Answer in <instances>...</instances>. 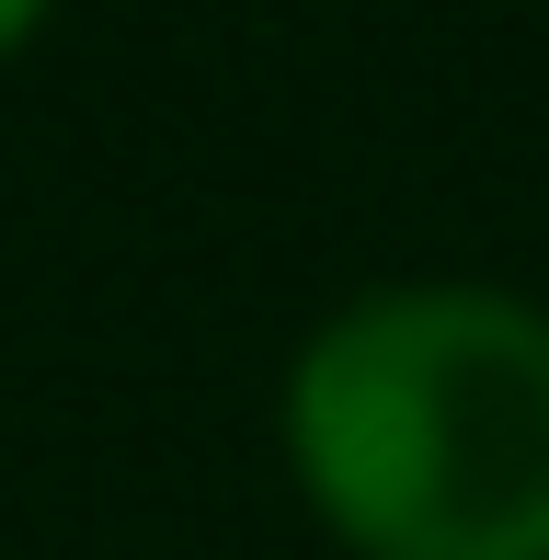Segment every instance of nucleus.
I'll return each instance as SVG.
<instances>
[{"label": "nucleus", "mask_w": 549, "mask_h": 560, "mask_svg": "<svg viewBox=\"0 0 549 560\" xmlns=\"http://www.w3.org/2000/svg\"><path fill=\"white\" fill-rule=\"evenodd\" d=\"M287 469L355 560H549V310L378 287L287 366Z\"/></svg>", "instance_id": "nucleus-1"}, {"label": "nucleus", "mask_w": 549, "mask_h": 560, "mask_svg": "<svg viewBox=\"0 0 549 560\" xmlns=\"http://www.w3.org/2000/svg\"><path fill=\"white\" fill-rule=\"evenodd\" d=\"M35 23H46V0H0V58H12V46L35 35Z\"/></svg>", "instance_id": "nucleus-2"}]
</instances>
